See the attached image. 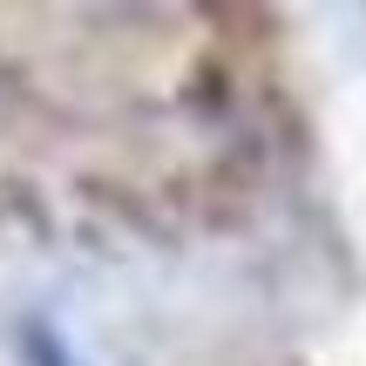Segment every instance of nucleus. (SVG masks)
I'll use <instances>...</instances> for the list:
<instances>
[{"instance_id": "obj_1", "label": "nucleus", "mask_w": 366, "mask_h": 366, "mask_svg": "<svg viewBox=\"0 0 366 366\" xmlns=\"http://www.w3.org/2000/svg\"><path fill=\"white\" fill-rule=\"evenodd\" d=\"M27 353H34V366H75V353H61V340H54L48 326L27 332Z\"/></svg>"}]
</instances>
